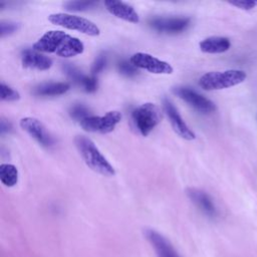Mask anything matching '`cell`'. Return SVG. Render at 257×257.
<instances>
[{"label": "cell", "instance_id": "6da1fadb", "mask_svg": "<svg viewBox=\"0 0 257 257\" xmlns=\"http://www.w3.org/2000/svg\"><path fill=\"white\" fill-rule=\"evenodd\" d=\"M33 49L42 53H52L68 58L81 54L84 45L80 39L64 31L49 30L33 44Z\"/></svg>", "mask_w": 257, "mask_h": 257}, {"label": "cell", "instance_id": "7a4b0ae2", "mask_svg": "<svg viewBox=\"0 0 257 257\" xmlns=\"http://www.w3.org/2000/svg\"><path fill=\"white\" fill-rule=\"evenodd\" d=\"M75 146L84 163L92 171L106 177L114 176V168L96 148L95 144L85 136H77L74 140Z\"/></svg>", "mask_w": 257, "mask_h": 257}, {"label": "cell", "instance_id": "3957f363", "mask_svg": "<svg viewBox=\"0 0 257 257\" xmlns=\"http://www.w3.org/2000/svg\"><path fill=\"white\" fill-rule=\"evenodd\" d=\"M246 77V72L240 69L211 71L200 77L199 85L205 90L223 89L243 82Z\"/></svg>", "mask_w": 257, "mask_h": 257}, {"label": "cell", "instance_id": "277c9868", "mask_svg": "<svg viewBox=\"0 0 257 257\" xmlns=\"http://www.w3.org/2000/svg\"><path fill=\"white\" fill-rule=\"evenodd\" d=\"M48 20L54 25L75 30L89 36H97L100 33V30L96 24L80 16L67 13H54L48 16Z\"/></svg>", "mask_w": 257, "mask_h": 257}, {"label": "cell", "instance_id": "5b68a950", "mask_svg": "<svg viewBox=\"0 0 257 257\" xmlns=\"http://www.w3.org/2000/svg\"><path fill=\"white\" fill-rule=\"evenodd\" d=\"M133 120L143 136H148L161 121V110L153 102H146L132 112Z\"/></svg>", "mask_w": 257, "mask_h": 257}, {"label": "cell", "instance_id": "8992f818", "mask_svg": "<svg viewBox=\"0 0 257 257\" xmlns=\"http://www.w3.org/2000/svg\"><path fill=\"white\" fill-rule=\"evenodd\" d=\"M121 114L117 110L107 111L104 115H89L82 119L79 124L86 131L91 133L108 134L114 130L116 124L120 121Z\"/></svg>", "mask_w": 257, "mask_h": 257}, {"label": "cell", "instance_id": "52a82bcc", "mask_svg": "<svg viewBox=\"0 0 257 257\" xmlns=\"http://www.w3.org/2000/svg\"><path fill=\"white\" fill-rule=\"evenodd\" d=\"M173 92L202 113H211L216 110V105L212 100L190 87L176 86L173 88Z\"/></svg>", "mask_w": 257, "mask_h": 257}, {"label": "cell", "instance_id": "ba28073f", "mask_svg": "<svg viewBox=\"0 0 257 257\" xmlns=\"http://www.w3.org/2000/svg\"><path fill=\"white\" fill-rule=\"evenodd\" d=\"M130 61L137 67L156 74H171L173 67L167 61L161 60L149 53L137 52L133 54Z\"/></svg>", "mask_w": 257, "mask_h": 257}, {"label": "cell", "instance_id": "9c48e42d", "mask_svg": "<svg viewBox=\"0 0 257 257\" xmlns=\"http://www.w3.org/2000/svg\"><path fill=\"white\" fill-rule=\"evenodd\" d=\"M20 126L41 146L50 147L53 145V138L48 134L45 126L39 119L31 116L23 117L20 119Z\"/></svg>", "mask_w": 257, "mask_h": 257}, {"label": "cell", "instance_id": "30bf717a", "mask_svg": "<svg viewBox=\"0 0 257 257\" xmlns=\"http://www.w3.org/2000/svg\"><path fill=\"white\" fill-rule=\"evenodd\" d=\"M191 23L189 17H155L149 21L152 28L163 33H180Z\"/></svg>", "mask_w": 257, "mask_h": 257}, {"label": "cell", "instance_id": "8fae6325", "mask_svg": "<svg viewBox=\"0 0 257 257\" xmlns=\"http://www.w3.org/2000/svg\"><path fill=\"white\" fill-rule=\"evenodd\" d=\"M164 109L169 117L173 130L177 135L187 141H192L196 138L195 133L187 125V123L179 113L178 109L175 107L174 103L168 98L164 99Z\"/></svg>", "mask_w": 257, "mask_h": 257}, {"label": "cell", "instance_id": "7c38bea8", "mask_svg": "<svg viewBox=\"0 0 257 257\" xmlns=\"http://www.w3.org/2000/svg\"><path fill=\"white\" fill-rule=\"evenodd\" d=\"M145 236L154 247L157 257H180L173 245L154 229H146Z\"/></svg>", "mask_w": 257, "mask_h": 257}, {"label": "cell", "instance_id": "4fadbf2b", "mask_svg": "<svg viewBox=\"0 0 257 257\" xmlns=\"http://www.w3.org/2000/svg\"><path fill=\"white\" fill-rule=\"evenodd\" d=\"M21 60L22 65L30 69L46 70L52 65V60L50 57L33 48L23 50L21 54Z\"/></svg>", "mask_w": 257, "mask_h": 257}, {"label": "cell", "instance_id": "5bb4252c", "mask_svg": "<svg viewBox=\"0 0 257 257\" xmlns=\"http://www.w3.org/2000/svg\"><path fill=\"white\" fill-rule=\"evenodd\" d=\"M104 6L110 14L119 19H122L131 23H138L140 21L139 14L135 10V8L130 4H126L121 1L108 0L104 1Z\"/></svg>", "mask_w": 257, "mask_h": 257}, {"label": "cell", "instance_id": "9a60e30c", "mask_svg": "<svg viewBox=\"0 0 257 257\" xmlns=\"http://www.w3.org/2000/svg\"><path fill=\"white\" fill-rule=\"evenodd\" d=\"M187 195L190 198V200L208 217H215L217 215L216 207L213 203V200L211 197L204 191L196 189V188H190L187 190Z\"/></svg>", "mask_w": 257, "mask_h": 257}, {"label": "cell", "instance_id": "2e32d148", "mask_svg": "<svg viewBox=\"0 0 257 257\" xmlns=\"http://www.w3.org/2000/svg\"><path fill=\"white\" fill-rule=\"evenodd\" d=\"M199 46L201 51L205 53H223L229 50L231 42L227 37L211 36L203 39Z\"/></svg>", "mask_w": 257, "mask_h": 257}, {"label": "cell", "instance_id": "e0dca14e", "mask_svg": "<svg viewBox=\"0 0 257 257\" xmlns=\"http://www.w3.org/2000/svg\"><path fill=\"white\" fill-rule=\"evenodd\" d=\"M70 88V84L67 82H47L36 86L33 89V93L41 96L60 95L65 93Z\"/></svg>", "mask_w": 257, "mask_h": 257}, {"label": "cell", "instance_id": "ac0fdd59", "mask_svg": "<svg viewBox=\"0 0 257 257\" xmlns=\"http://www.w3.org/2000/svg\"><path fill=\"white\" fill-rule=\"evenodd\" d=\"M19 178L17 168L12 164H1L0 180L6 187H13L17 184Z\"/></svg>", "mask_w": 257, "mask_h": 257}, {"label": "cell", "instance_id": "d6986e66", "mask_svg": "<svg viewBox=\"0 0 257 257\" xmlns=\"http://www.w3.org/2000/svg\"><path fill=\"white\" fill-rule=\"evenodd\" d=\"M96 5L93 1H67L63 4V7L69 11H86L92 9Z\"/></svg>", "mask_w": 257, "mask_h": 257}, {"label": "cell", "instance_id": "ffe728a7", "mask_svg": "<svg viewBox=\"0 0 257 257\" xmlns=\"http://www.w3.org/2000/svg\"><path fill=\"white\" fill-rule=\"evenodd\" d=\"M69 114L72 118L78 120L79 122L86 118L87 116L91 115L89 113V109L87 106H85L84 104H81V103H76V104H73L70 109H69Z\"/></svg>", "mask_w": 257, "mask_h": 257}, {"label": "cell", "instance_id": "44dd1931", "mask_svg": "<svg viewBox=\"0 0 257 257\" xmlns=\"http://www.w3.org/2000/svg\"><path fill=\"white\" fill-rule=\"evenodd\" d=\"M0 96L1 99L5 101H15L20 98L19 92L4 82H1L0 84Z\"/></svg>", "mask_w": 257, "mask_h": 257}, {"label": "cell", "instance_id": "7402d4cb", "mask_svg": "<svg viewBox=\"0 0 257 257\" xmlns=\"http://www.w3.org/2000/svg\"><path fill=\"white\" fill-rule=\"evenodd\" d=\"M63 70H64V72H65L74 82L78 83L79 85L81 84L82 80H83L84 77H85V75L82 74V72H81L80 70H78L75 66L71 65L70 63H65V64L63 65Z\"/></svg>", "mask_w": 257, "mask_h": 257}, {"label": "cell", "instance_id": "603a6c76", "mask_svg": "<svg viewBox=\"0 0 257 257\" xmlns=\"http://www.w3.org/2000/svg\"><path fill=\"white\" fill-rule=\"evenodd\" d=\"M19 29V24L13 21H1L0 23V35L2 38L8 36Z\"/></svg>", "mask_w": 257, "mask_h": 257}, {"label": "cell", "instance_id": "cb8c5ba5", "mask_svg": "<svg viewBox=\"0 0 257 257\" xmlns=\"http://www.w3.org/2000/svg\"><path fill=\"white\" fill-rule=\"evenodd\" d=\"M117 67H118V71L125 76H135L138 74L137 67L131 61L128 62L126 60H122L118 62Z\"/></svg>", "mask_w": 257, "mask_h": 257}, {"label": "cell", "instance_id": "d4e9b609", "mask_svg": "<svg viewBox=\"0 0 257 257\" xmlns=\"http://www.w3.org/2000/svg\"><path fill=\"white\" fill-rule=\"evenodd\" d=\"M105 65H106V55L104 53L99 54L95 58L92 66H91V73H92V75L94 76L95 74L101 72L103 70V68L105 67Z\"/></svg>", "mask_w": 257, "mask_h": 257}, {"label": "cell", "instance_id": "484cf974", "mask_svg": "<svg viewBox=\"0 0 257 257\" xmlns=\"http://www.w3.org/2000/svg\"><path fill=\"white\" fill-rule=\"evenodd\" d=\"M83 89L86 91V92H93L96 90L97 88V79L95 76L91 75V76H87L85 75L84 79L82 80L81 84H80Z\"/></svg>", "mask_w": 257, "mask_h": 257}, {"label": "cell", "instance_id": "4316f807", "mask_svg": "<svg viewBox=\"0 0 257 257\" xmlns=\"http://www.w3.org/2000/svg\"><path fill=\"white\" fill-rule=\"evenodd\" d=\"M229 4L243 10H251L257 7V0H236V1H230Z\"/></svg>", "mask_w": 257, "mask_h": 257}, {"label": "cell", "instance_id": "83f0119b", "mask_svg": "<svg viewBox=\"0 0 257 257\" xmlns=\"http://www.w3.org/2000/svg\"><path fill=\"white\" fill-rule=\"evenodd\" d=\"M11 128H12V125H11V123L9 121H6L5 119L1 120V128H0L1 134L8 133V132L11 131Z\"/></svg>", "mask_w": 257, "mask_h": 257}]
</instances>
